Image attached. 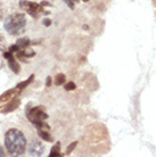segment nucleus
Returning a JSON list of instances; mask_svg holds the SVG:
<instances>
[{"mask_svg":"<svg viewBox=\"0 0 156 157\" xmlns=\"http://www.w3.org/2000/svg\"><path fill=\"white\" fill-rule=\"evenodd\" d=\"M30 43H31V41H30V39H27V38H20V39L16 41V44H17L21 49H24V48L29 47Z\"/></svg>","mask_w":156,"mask_h":157,"instance_id":"11","label":"nucleus"},{"mask_svg":"<svg viewBox=\"0 0 156 157\" xmlns=\"http://www.w3.org/2000/svg\"><path fill=\"white\" fill-rule=\"evenodd\" d=\"M46 86H51V78H50V76H48V78H47V81H46Z\"/></svg>","mask_w":156,"mask_h":157,"instance_id":"21","label":"nucleus"},{"mask_svg":"<svg viewBox=\"0 0 156 157\" xmlns=\"http://www.w3.org/2000/svg\"><path fill=\"white\" fill-rule=\"evenodd\" d=\"M26 116L29 118V121L33 123V124H37V123L42 122L48 118V115L43 106L32 107V108L26 109Z\"/></svg>","mask_w":156,"mask_h":157,"instance_id":"3","label":"nucleus"},{"mask_svg":"<svg viewBox=\"0 0 156 157\" xmlns=\"http://www.w3.org/2000/svg\"><path fill=\"white\" fill-rule=\"evenodd\" d=\"M74 1H78V0H74Z\"/></svg>","mask_w":156,"mask_h":157,"instance_id":"26","label":"nucleus"},{"mask_svg":"<svg viewBox=\"0 0 156 157\" xmlns=\"http://www.w3.org/2000/svg\"><path fill=\"white\" fill-rule=\"evenodd\" d=\"M21 48L18 47V46H17V44H13L12 47L9 48V51H10V52H13V54H14V52H17V51L20 50Z\"/></svg>","mask_w":156,"mask_h":157,"instance_id":"18","label":"nucleus"},{"mask_svg":"<svg viewBox=\"0 0 156 157\" xmlns=\"http://www.w3.org/2000/svg\"><path fill=\"white\" fill-rule=\"evenodd\" d=\"M76 145H78V141H74V142H72V144H70V145H68V147H67V149H66V154L72 153V151L75 149Z\"/></svg>","mask_w":156,"mask_h":157,"instance_id":"16","label":"nucleus"},{"mask_svg":"<svg viewBox=\"0 0 156 157\" xmlns=\"http://www.w3.org/2000/svg\"><path fill=\"white\" fill-rule=\"evenodd\" d=\"M22 54L24 55V57L25 58H31V57H33V56L35 55L34 50H32V49H30L29 47L24 48V49H22Z\"/></svg>","mask_w":156,"mask_h":157,"instance_id":"14","label":"nucleus"},{"mask_svg":"<svg viewBox=\"0 0 156 157\" xmlns=\"http://www.w3.org/2000/svg\"><path fill=\"white\" fill-rule=\"evenodd\" d=\"M64 2L68 6L70 9H74V4H73V0H64Z\"/></svg>","mask_w":156,"mask_h":157,"instance_id":"19","label":"nucleus"},{"mask_svg":"<svg viewBox=\"0 0 156 157\" xmlns=\"http://www.w3.org/2000/svg\"><path fill=\"white\" fill-rule=\"evenodd\" d=\"M65 80H66L65 75L62 74V73H59V74L56 75V78H55L54 82H55V84H56V86H62V84H64Z\"/></svg>","mask_w":156,"mask_h":157,"instance_id":"13","label":"nucleus"},{"mask_svg":"<svg viewBox=\"0 0 156 157\" xmlns=\"http://www.w3.org/2000/svg\"><path fill=\"white\" fill-rule=\"evenodd\" d=\"M27 150L31 156H41L43 153V145L40 141H32L29 147H27Z\"/></svg>","mask_w":156,"mask_h":157,"instance_id":"5","label":"nucleus"},{"mask_svg":"<svg viewBox=\"0 0 156 157\" xmlns=\"http://www.w3.org/2000/svg\"><path fill=\"white\" fill-rule=\"evenodd\" d=\"M38 132H39L40 138L43 139L45 141H47V142L53 141V138L50 137V134L48 133V131H45V130H38Z\"/></svg>","mask_w":156,"mask_h":157,"instance_id":"12","label":"nucleus"},{"mask_svg":"<svg viewBox=\"0 0 156 157\" xmlns=\"http://www.w3.org/2000/svg\"><path fill=\"white\" fill-rule=\"evenodd\" d=\"M21 8H23L27 12V14H30L33 17H37L39 15V13L43 12L42 6L40 4H37V2H32V1H25V0H22L21 1ZM45 14H48V12H43Z\"/></svg>","mask_w":156,"mask_h":157,"instance_id":"4","label":"nucleus"},{"mask_svg":"<svg viewBox=\"0 0 156 157\" xmlns=\"http://www.w3.org/2000/svg\"><path fill=\"white\" fill-rule=\"evenodd\" d=\"M6 48V41H5L4 36L0 34V50H5Z\"/></svg>","mask_w":156,"mask_h":157,"instance_id":"17","label":"nucleus"},{"mask_svg":"<svg viewBox=\"0 0 156 157\" xmlns=\"http://www.w3.org/2000/svg\"><path fill=\"white\" fill-rule=\"evenodd\" d=\"M5 30L12 36H21L25 32L26 17L22 13H15L5 20Z\"/></svg>","mask_w":156,"mask_h":157,"instance_id":"2","label":"nucleus"},{"mask_svg":"<svg viewBox=\"0 0 156 157\" xmlns=\"http://www.w3.org/2000/svg\"><path fill=\"white\" fill-rule=\"evenodd\" d=\"M21 104V100L17 97H14L12 98L10 101H8V104H6L4 107H1V113H4V114H7V113H12L16 108H18Z\"/></svg>","mask_w":156,"mask_h":157,"instance_id":"7","label":"nucleus"},{"mask_svg":"<svg viewBox=\"0 0 156 157\" xmlns=\"http://www.w3.org/2000/svg\"><path fill=\"white\" fill-rule=\"evenodd\" d=\"M5 145L8 153L13 156H21L26 150V139L22 131L17 129H10L6 132Z\"/></svg>","mask_w":156,"mask_h":157,"instance_id":"1","label":"nucleus"},{"mask_svg":"<svg viewBox=\"0 0 156 157\" xmlns=\"http://www.w3.org/2000/svg\"><path fill=\"white\" fill-rule=\"evenodd\" d=\"M5 58H7L8 60V66L10 67V70H12L15 74H18L21 71V67H20V64L16 62V59L14 58V56H13V52L10 51H7V52H5L4 54Z\"/></svg>","mask_w":156,"mask_h":157,"instance_id":"6","label":"nucleus"},{"mask_svg":"<svg viewBox=\"0 0 156 157\" xmlns=\"http://www.w3.org/2000/svg\"><path fill=\"white\" fill-rule=\"evenodd\" d=\"M2 16H4V10H2V7H1V5H0V20L2 18Z\"/></svg>","mask_w":156,"mask_h":157,"instance_id":"23","label":"nucleus"},{"mask_svg":"<svg viewBox=\"0 0 156 157\" xmlns=\"http://www.w3.org/2000/svg\"><path fill=\"white\" fill-rule=\"evenodd\" d=\"M83 1H86V2H87V1H89V0H83Z\"/></svg>","mask_w":156,"mask_h":157,"instance_id":"25","label":"nucleus"},{"mask_svg":"<svg viewBox=\"0 0 156 157\" xmlns=\"http://www.w3.org/2000/svg\"><path fill=\"white\" fill-rule=\"evenodd\" d=\"M75 88H76V86H75V83L73 82V81H71V82H67L66 84H65V90H66V91L75 90Z\"/></svg>","mask_w":156,"mask_h":157,"instance_id":"15","label":"nucleus"},{"mask_svg":"<svg viewBox=\"0 0 156 157\" xmlns=\"http://www.w3.org/2000/svg\"><path fill=\"white\" fill-rule=\"evenodd\" d=\"M58 156H62V154H60V142H56V145L51 148L49 157H58Z\"/></svg>","mask_w":156,"mask_h":157,"instance_id":"9","label":"nucleus"},{"mask_svg":"<svg viewBox=\"0 0 156 157\" xmlns=\"http://www.w3.org/2000/svg\"><path fill=\"white\" fill-rule=\"evenodd\" d=\"M33 80H34V75L32 74V75H30V78H27V80H25V81H23V82L18 83V84L16 86V88H17L18 90H21V91L24 90V89H25V88H26V86H29V84H30V83H31Z\"/></svg>","mask_w":156,"mask_h":157,"instance_id":"10","label":"nucleus"},{"mask_svg":"<svg viewBox=\"0 0 156 157\" xmlns=\"http://www.w3.org/2000/svg\"><path fill=\"white\" fill-rule=\"evenodd\" d=\"M40 5H41L42 7H43V6H50V4H49V2H47V1H42Z\"/></svg>","mask_w":156,"mask_h":157,"instance_id":"24","label":"nucleus"},{"mask_svg":"<svg viewBox=\"0 0 156 157\" xmlns=\"http://www.w3.org/2000/svg\"><path fill=\"white\" fill-rule=\"evenodd\" d=\"M5 156V150H4V148L0 146V157H4Z\"/></svg>","mask_w":156,"mask_h":157,"instance_id":"22","label":"nucleus"},{"mask_svg":"<svg viewBox=\"0 0 156 157\" xmlns=\"http://www.w3.org/2000/svg\"><path fill=\"white\" fill-rule=\"evenodd\" d=\"M43 25H45V26H50L51 20H49V18H45V20H43Z\"/></svg>","mask_w":156,"mask_h":157,"instance_id":"20","label":"nucleus"},{"mask_svg":"<svg viewBox=\"0 0 156 157\" xmlns=\"http://www.w3.org/2000/svg\"><path fill=\"white\" fill-rule=\"evenodd\" d=\"M18 92H21V90H18L17 88H15V89H10V90H7L6 92H4V94L0 96V102L8 101L9 99L14 98Z\"/></svg>","mask_w":156,"mask_h":157,"instance_id":"8","label":"nucleus"}]
</instances>
